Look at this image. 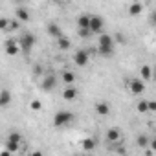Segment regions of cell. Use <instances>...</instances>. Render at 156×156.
<instances>
[{
	"mask_svg": "<svg viewBox=\"0 0 156 156\" xmlns=\"http://www.w3.org/2000/svg\"><path fill=\"white\" fill-rule=\"evenodd\" d=\"M114 46H116V41H114V37H112V35H108V33L99 35L98 50H99V53H101L103 57H110V55L114 53Z\"/></svg>",
	"mask_w": 156,
	"mask_h": 156,
	"instance_id": "6da1fadb",
	"label": "cell"
},
{
	"mask_svg": "<svg viewBox=\"0 0 156 156\" xmlns=\"http://www.w3.org/2000/svg\"><path fill=\"white\" fill-rule=\"evenodd\" d=\"M73 112H70V110H59L55 116H53V127H57V129H61V127H64V125H68V123H72L73 121Z\"/></svg>",
	"mask_w": 156,
	"mask_h": 156,
	"instance_id": "7a4b0ae2",
	"label": "cell"
},
{
	"mask_svg": "<svg viewBox=\"0 0 156 156\" xmlns=\"http://www.w3.org/2000/svg\"><path fill=\"white\" fill-rule=\"evenodd\" d=\"M33 44H35V35H33V33H24V35L19 39V46L22 48L24 53H30L31 48H33Z\"/></svg>",
	"mask_w": 156,
	"mask_h": 156,
	"instance_id": "3957f363",
	"label": "cell"
},
{
	"mask_svg": "<svg viewBox=\"0 0 156 156\" xmlns=\"http://www.w3.org/2000/svg\"><path fill=\"white\" fill-rule=\"evenodd\" d=\"M103 30H105V20L99 15H92V19H90V31L98 33V35H103L105 33Z\"/></svg>",
	"mask_w": 156,
	"mask_h": 156,
	"instance_id": "277c9868",
	"label": "cell"
},
{
	"mask_svg": "<svg viewBox=\"0 0 156 156\" xmlns=\"http://www.w3.org/2000/svg\"><path fill=\"white\" fill-rule=\"evenodd\" d=\"M88 61H90V51H88V50H77V51H75V55H73V62L79 66V68L87 66Z\"/></svg>",
	"mask_w": 156,
	"mask_h": 156,
	"instance_id": "5b68a950",
	"label": "cell"
},
{
	"mask_svg": "<svg viewBox=\"0 0 156 156\" xmlns=\"http://www.w3.org/2000/svg\"><path fill=\"white\" fill-rule=\"evenodd\" d=\"M55 87H57V77H55L53 73L44 75V79L41 81V88H42L44 92H51Z\"/></svg>",
	"mask_w": 156,
	"mask_h": 156,
	"instance_id": "8992f818",
	"label": "cell"
},
{
	"mask_svg": "<svg viewBox=\"0 0 156 156\" xmlns=\"http://www.w3.org/2000/svg\"><path fill=\"white\" fill-rule=\"evenodd\" d=\"M129 90H130L132 94H143V90H145V81H141L140 77H134V79L129 81Z\"/></svg>",
	"mask_w": 156,
	"mask_h": 156,
	"instance_id": "52a82bcc",
	"label": "cell"
},
{
	"mask_svg": "<svg viewBox=\"0 0 156 156\" xmlns=\"http://www.w3.org/2000/svg\"><path fill=\"white\" fill-rule=\"evenodd\" d=\"M90 19H92V15L81 13L79 17H77V28L79 30H90Z\"/></svg>",
	"mask_w": 156,
	"mask_h": 156,
	"instance_id": "ba28073f",
	"label": "cell"
},
{
	"mask_svg": "<svg viewBox=\"0 0 156 156\" xmlns=\"http://www.w3.org/2000/svg\"><path fill=\"white\" fill-rule=\"evenodd\" d=\"M61 79L64 81L66 87H73V85H75V79H77V75H75L73 72H70V70H64V72H61Z\"/></svg>",
	"mask_w": 156,
	"mask_h": 156,
	"instance_id": "9c48e42d",
	"label": "cell"
},
{
	"mask_svg": "<svg viewBox=\"0 0 156 156\" xmlns=\"http://www.w3.org/2000/svg\"><path fill=\"white\" fill-rule=\"evenodd\" d=\"M77 96H79V92H77L75 87H64V88H62V98H64L66 101H75Z\"/></svg>",
	"mask_w": 156,
	"mask_h": 156,
	"instance_id": "30bf717a",
	"label": "cell"
},
{
	"mask_svg": "<svg viewBox=\"0 0 156 156\" xmlns=\"http://www.w3.org/2000/svg\"><path fill=\"white\" fill-rule=\"evenodd\" d=\"M48 33H50L55 41H59L61 37H64V35H62V30H61V26H59L57 22H50V24H48Z\"/></svg>",
	"mask_w": 156,
	"mask_h": 156,
	"instance_id": "8fae6325",
	"label": "cell"
},
{
	"mask_svg": "<svg viewBox=\"0 0 156 156\" xmlns=\"http://www.w3.org/2000/svg\"><path fill=\"white\" fill-rule=\"evenodd\" d=\"M152 77H154V70L149 64H143L140 68V79L141 81H149V79H152Z\"/></svg>",
	"mask_w": 156,
	"mask_h": 156,
	"instance_id": "7c38bea8",
	"label": "cell"
},
{
	"mask_svg": "<svg viewBox=\"0 0 156 156\" xmlns=\"http://www.w3.org/2000/svg\"><path fill=\"white\" fill-rule=\"evenodd\" d=\"M30 17H31V15H30V11H28L24 6H20V8L15 9V19H17V20H20V22H28Z\"/></svg>",
	"mask_w": 156,
	"mask_h": 156,
	"instance_id": "4fadbf2b",
	"label": "cell"
},
{
	"mask_svg": "<svg viewBox=\"0 0 156 156\" xmlns=\"http://www.w3.org/2000/svg\"><path fill=\"white\" fill-rule=\"evenodd\" d=\"M96 112L99 114V116H108L110 114V105H108V101H98L96 103Z\"/></svg>",
	"mask_w": 156,
	"mask_h": 156,
	"instance_id": "5bb4252c",
	"label": "cell"
},
{
	"mask_svg": "<svg viewBox=\"0 0 156 156\" xmlns=\"http://www.w3.org/2000/svg\"><path fill=\"white\" fill-rule=\"evenodd\" d=\"M119 138H121V130H119L118 127H112V129L107 130V140H108L110 143H118Z\"/></svg>",
	"mask_w": 156,
	"mask_h": 156,
	"instance_id": "9a60e30c",
	"label": "cell"
},
{
	"mask_svg": "<svg viewBox=\"0 0 156 156\" xmlns=\"http://www.w3.org/2000/svg\"><path fill=\"white\" fill-rule=\"evenodd\" d=\"M9 103H11V94H9L8 88H4L2 92H0V107L6 108V107H9Z\"/></svg>",
	"mask_w": 156,
	"mask_h": 156,
	"instance_id": "2e32d148",
	"label": "cell"
},
{
	"mask_svg": "<svg viewBox=\"0 0 156 156\" xmlns=\"http://www.w3.org/2000/svg\"><path fill=\"white\" fill-rule=\"evenodd\" d=\"M19 41H8L6 42V53L8 55H17L19 53Z\"/></svg>",
	"mask_w": 156,
	"mask_h": 156,
	"instance_id": "e0dca14e",
	"label": "cell"
},
{
	"mask_svg": "<svg viewBox=\"0 0 156 156\" xmlns=\"http://www.w3.org/2000/svg\"><path fill=\"white\" fill-rule=\"evenodd\" d=\"M141 11H143V4L141 2H134V4L129 6V15H132V17L141 15Z\"/></svg>",
	"mask_w": 156,
	"mask_h": 156,
	"instance_id": "ac0fdd59",
	"label": "cell"
},
{
	"mask_svg": "<svg viewBox=\"0 0 156 156\" xmlns=\"http://www.w3.org/2000/svg\"><path fill=\"white\" fill-rule=\"evenodd\" d=\"M136 141H138V147H140V149H143V151L151 147V138H149L147 134H140Z\"/></svg>",
	"mask_w": 156,
	"mask_h": 156,
	"instance_id": "d6986e66",
	"label": "cell"
},
{
	"mask_svg": "<svg viewBox=\"0 0 156 156\" xmlns=\"http://www.w3.org/2000/svg\"><path fill=\"white\" fill-rule=\"evenodd\" d=\"M81 147H83V151H85V152H90V151H94V149H96V140H94V138H87V140H83Z\"/></svg>",
	"mask_w": 156,
	"mask_h": 156,
	"instance_id": "ffe728a7",
	"label": "cell"
},
{
	"mask_svg": "<svg viewBox=\"0 0 156 156\" xmlns=\"http://www.w3.org/2000/svg\"><path fill=\"white\" fill-rule=\"evenodd\" d=\"M136 110H138L140 114H147V112H149V101H147V99L138 101V103H136Z\"/></svg>",
	"mask_w": 156,
	"mask_h": 156,
	"instance_id": "44dd1931",
	"label": "cell"
},
{
	"mask_svg": "<svg viewBox=\"0 0 156 156\" xmlns=\"http://www.w3.org/2000/svg\"><path fill=\"white\" fill-rule=\"evenodd\" d=\"M70 46H72V42H70L68 37H61V39L57 41V48H59V50H70Z\"/></svg>",
	"mask_w": 156,
	"mask_h": 156,
	"instance_id": "7402d4cb",
	"label": "cell"
},
{
	"mask_svg": "<svg viewBox=\"0 0 156 156\" xmlns=\"http://www.w3.org/2000/svg\"><path fill=\"white\" fill-rule=\"evenodd\" d=\"M30 108H31L33 112H39V110L42 108V103H41L39 99H33V101H30Z\"/></svg>",
	"mask_w": 156,
	"mask_h": 156,
	"instance_id": "603a6c76",
	"label": "cell"
},
{
	"mask_svg": "<svg viewBox=\"0 0 156 156\" xmlns=\"http://www.w3.org/2000/svg\"><path fill=\"white\" fill-rule=\"evenodd\" d=\"M19 145H20V143H17V141H11V140H8V141H6V149H8L9 152H15V151L19 149Z\"/></svg>",
	"mask_w": 156,
	"mask_h": 156,
	"instance_id": "cb8c5ba5",
	"label": "cell"
},
{
	"mask_svg": "<svg viewBox=\"0 0 156 156\" xmlns=\"http://www.w3.org/2000/svg\"><path fill=\"white\" fill-rule=\"evenodd\" d=\"M9 24H11V22H9V20L6 19V17H2V19H0V30L8 31V30H9Z\"/></svg>",
	"mask_w": 156,
	"mask_h": 156,
	"instance_id": "d4e9b609",
	"label": "cell"
},
{
	"mask_svg": "<svg viewBox=\"0 0 156 156\" xmlns=\"http://www.w3.org/2000/svg\"><path fill=\"white\" fill-rule=\"evenodd\" d=\"M77 35H79L81 39H88L92 35V31L90 30H77Z\"/></svg>",
	"mask_w": 156,
	"mask_h": 156,
	"instance_id": "484cf974",
	"label": "cell"
},
{
	"mask_svg": "<svg viewBox=\"0 0 156 156\" xmlns=\"http://www.w3.org/2000/svg\"><path fill=\"white\" fill-rule=\"evenodd\" d=\"M8 140H11V141H17V143H20V141H22V138H20V134H19V132H11Z\"/></svg>",
	"mask_w": 156,
	"mask_h": 156,
	"instance_id": "4316f807",
	"label": "cell"
},
{
	"mask_svg": "<svg viewBox=\"0 0 156 156\" xmlns=\"http://www.w3.org/2000/svg\"><path fill=\"white\" fill-rule=\"evenodd\" d=\"M19 28H20V20H17V19H15V20H11V24H9V30H8V31H11V30H19Z\"/></svg>",
	"mask_w": 156,
	"mask_h": 156,
	"instance_id": "83f0119b",
	"label": "cell"
},
{
	"mask_svg": "<svg viewBox=\"0 0 156 156\" xmlns=\"http://www.w3.org/2000/svg\"><path fill=\"white\" fill-rule=\"evenodd\" d=\"M149 112H156V101L154 99L149 101Z\"/></svg>",
	"mask_w": 156,
	"mask_h": 156,
	"instance_id": "f1b7e54d",
	"label": "cell"
},
{
	"mask_svg": "<svg viewBox=\"0 0 156 156\" xmlns=\"http://www.w3.org/2000/svg\"><path fill=\"white\" fill-rule=\"evenodd\" d=\"M116 42H119V44H123V42H125V37H123L121 33H118V35H116Z\"/></svg>",
	"mask_w": 156,
	"mask_h": 156,
	"instance_id": "f546056e",
	"label": "cell"
},
{
	"mask_svg": "<svg viewBox=\"0 0 156 156\" xmlns=\"http://www.w3.org/2000/svg\"><path fill=\"white\" fill-rule=\"evenodd\" d=\"M151 24H152V26H156V9L151 13Z\"/></svg>",
	"mask_w": 156,
	"mask_h": 156,
	"instance_id": "4dcf8cb0",
	"label": "cell"
},
{
	"mask_svg": "<svg viewBox=\"0 0 156 156\" xmlns=\"http://www.w3.org/2000/svg\"><path fill=\"white\" fill-rule=\"evenodd\" d=\"M149 149H152V151L156 152V136H154V138L151 140V147H149Z\"/></svg>",
	"mask_w": 156,
	"mask_h": 156,
	"instance_id": "1f68e13d",
	"label": "cell"
},
{
	"mask_svg": "<svg viewBox=\"0 0 156 156\" xmlns=\"http://www.w3.org/2000/svg\"><path fill=\"white\" fill-rule=\"evenodd\" d=\"M33 72H35V75H41V72H42V68H41V66H35V70H33Z\"/></svg>",
	"mask_w": 156,
	"mask_h": 156,
	"instance_id": "d6a6232c",
	"label": "cell"
},
{
	"mask_svg": "<svg viewBox=\"0 0 156 156\" xmlns=\"http://www.w3.org/2000/svg\"><path fill=\"white\" fill-rule=\"evenodd\" d=\"M152 154H154L152 149H145V156H152Z\"/></svg>",
	"mask_w": 156,
	"mask_h": 156,
	"instance_id": "836d02e7",
	"label": "cell"
},
{
	"mask_svg": "<svg viewBox=\"0 0 156 156\" xmlns=\"http://www.w3.org/2000/svg\"><path fill=\"white\" fill-rule=\"evenodd\" d=\"M30 156H44V154H42V152H41V151H33V152H31V154H30Z\"/></svg>",
	"mask_w": 156,
	"mask_h": 156,
	"instance_id": "e575fe53",
	"label": "cell"
},
{
	"mask_svg": "<svg viewBox=\"0 0 156 156\" xmlns=\"http://www.w3.org/2000/svg\"><path fill=\"white\" fill-rule=\"evenodd\" d=\"M0 156H11V152H9L8 149H4V151H2V154H0Z\"/></svg>",
	"mask_w": 156,
	"mask_h": 156,
	"instance_id": "d590c367",
	"label": "cell"
},
{
	"mask_svg": "<svg viewBox=\"0 0 156 156\" xmlns=\"http://www.w3.org/2000/svg\"><path fill=\"white\" fill-rule=\"evenodd\" d=\"M152 70H154V77H156V64H154V68H152Z\"/></svg>",
	"mask_w": 156,
	"mask_h": 156,
	"instance_id": "8d00e7d4",
	"label": "cell"
},
{
	"mask_svg": "<svg viewBox=\"0 0 156 156\" xmlns=\"http://www.w3.org/2000/svg\"><path fill=\"white\" fill-rule=\"evenodd\" d=\"M83 156H90V154H83Z\"/></svg>",
	"mask_w": 156,
	"mask_h": 156,
	"instance_id": "74e56055",
	"label": "cell"
}]
</instances>
